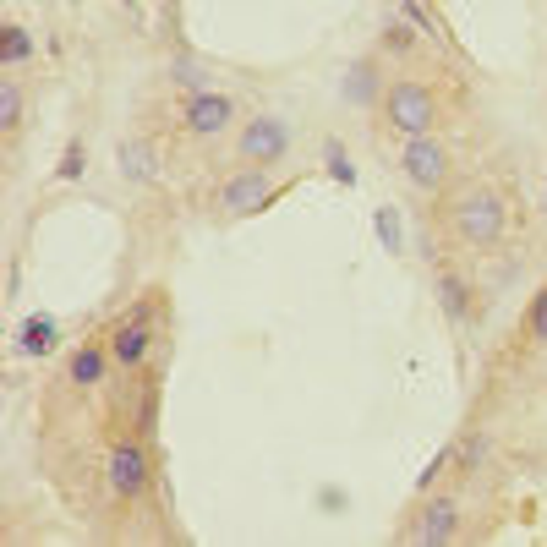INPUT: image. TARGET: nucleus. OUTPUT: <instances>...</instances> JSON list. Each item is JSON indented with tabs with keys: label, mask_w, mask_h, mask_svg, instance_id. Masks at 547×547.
<instances>
[{
	"label": "nucleus",
	"mask_w": 547,
	"mask_h": 547,
	"mask_svg": "<svg viewBox=\"0 0 547 547\" xmlns=\"http://www.w3.org/2000/svg\"><path fill=\"white\" fill-rule=\"evenodd\" d=\"M449 225H455V241H465V247H498L509 230V203L493 186H471V192L455 197Z\"/></svg>",
	"instance_id": "1"
},
{
	"label": "nucleus",
	"mask_w": 547,
	"mask_h": 547,
	"mask_svg": "<svg viewBox=\"0 0 547 547\" xmlns=\"http://www.w3.org/2000/svg\"><path fill=\"white\" fill-rule=\"evenodd\" d=\"M383 121L400 137H427L438 126V93L416 77H400V83L383 88Z\"/></svg>",
	"instance_id": "2"
},
{
	"label": "nucleus",
	"mask_w": 547,
	"mask_h": 547,
	"mask_svg": "<svg viewBox=\"0 0 547 547\" xmlns=\"http://www.w3.org/2000/svg\"><path fill=\"white\" fill-rule=\"evenodd\" d=\"M290 143H296V132H290L285 115H252V121H241L236 132V159L241 165H279V159L290 154Z\"/></svg>",
	"instance_id": "3"
},
{
	"label": "nucleus",
	"mask_w": 547,
	"mask_h": 547,
	"mask_svg": "<svg viewBox=\"0 0 547 547\" xmlns=\"http://www.w3.org/2000/svg\"><path fill=\"white\" fill-rule=\"evenodd\" d=\"M274 197H279V181L269 176V165H247L219 186V214L225 219H252V214H263Z\"/></svg>",
	"instance_id": "4"
},
{
	"label": "nucleus",
	"mask_w": 547,
	"mask_h": 547,
	"mask_svg": "<svg viewBox=\"0 0 547 547\" xmlns=\"http://www.w3.org/2000/svg\"><path fill=\"white\" fill-rule=\"evenodd\" d=\"M400 176L416 186V192H438V186L449 181V148L438 143L433 132L427 137H405L400 148Z\"/></svg>",
	"instance_id": "5"
},
{
	"label": "nucleus",
	"mask_w": 547,
	"mask_h": 547,
	"mask_svg": "<svg viewBox=\"0 0 547 547\" xmlns=\"http://www.w3.org/2000/svg\"><path fill=\"white\" fill-rule=\"evenodd\" d=\"M104 482H110L115 498H143L148 482H154V460H148L143 444H115L104 455Z\"/></svg>",
	"instance_id": "6"
},
{
	"label": "nucleus",
	"mask_w": 547,
	"mask_h": 547,
	"mask_svg": "<svg viewBox=\"0 0 547 547\" xmlns=\"http://www.w3.org/2000/svg\"><path fill=\"white\" fill-rule=\"evenodd\" d=\"M230 121H236V99H230V93H219V88L192 93V99H186V110H181L186 137H219V132H230Z\"/></svg>",
	"instance_id": "7"
},
{
	"label": "nucleus",
	"mask_w": 547,
	"mask_h": 547,
	"mask_svg": "<svg viewBox=\"0 0 547 547\" xmlns=\"http://www.w3.org/2000/svg\"><path fill=\"white\" fill-rule=\"evenodd\" d=\"M460 537V504L455 498H433V504H422V515H416L411 526V542L416 547H444Z\"/></svg>",
	"instance_id": "8"
},
{
	"label": "nucleus",
	"mask_w": 547,
	"mask_h": 547,
	"mask_svg": "<svg viewBox=\"0 0 547 547\" xmlns=\"http://www.w3.org/2000/svg\"><path fill=\"white\" fill-rule=\"evenodd\" d=\"M383 77H378V55H356L351 66L340 72V99L356 104V110H367V104H383Z\"/></svg>",
	"instance_id": "9"
},
{
	"label": "nucleus",
	"mask_w": 547,
	"mask_h": 547,
	"mask_svg": "<svg viewBox=\"0 0 547 547\" xmlns=\"http://www.w3.org/2000/svg\"><path fill=\"white\" fill-rule=\"evenodd\" d=\"M115 170H121V181L148 186L159 176V148L148 143V137H126V143L115 148Z\"/></svg>",
	"instance_id": "10"
},
{
	"label": "nucleus",
	"mask_w": 547,
	"mask_h": 547,
	"mask_svg": "<svg viewBox=\"0 0 547 547\" xmlns=\"http://www.w3.org/2000/svg\"><path fill=\"white\" fill-rule=\"evenodd\" d=\"M148 351H154V334H148V312H137L132 323H121V329L110 334V356L121 367H143Z\"/></svg>",
	"instance_id": "11"
},
{
	"label": "nucleus",
	"mask_w": 547,
	"mask_h": 547,
	"mask_svg": "<svg viewBox=\"0 0 547 547\" xmlns=\"http://www.w3.org/2000/svg\"><path fill=\"white\" fill-rule=\"evenodd\" d=\"M55 345H61V323H55L50 312H33V318H22V329H17V351H22V356H50Z\"/></svg>",
	"instance_id": "12"
},
{
	"label": "nucleus",
	"mask_w": 547,
	"mask_h": 547,
	"mask_svg": "<svg viewBox=\"0 0 547 547\" xmlns=\"http://www.w3.org/2000/svg\"><path fill=\"white\" fill-rule=\"evenodd\" d=\"M104 367H110V351H104V345H77V351L66 356V378H72L77 389L104 383Z\"/></svg>",
	"instance_id": "13"
},
{
	"label": "nucleus",
	"mask_w": 547,
	"mask_h": 547,
	"mask_svg": "<svg viewBox=\"0 0 547 547\" xmlns=\"http://www.w3.org/2000/svg\"><path fill=\"white\" fill-rule=\"evenodd\" d=\"M33 55H39V39H33L22 22H6V28H0V66L17 72V66H28Z\"/></svg>",
	"instance_id": "14"
},
{
	"label": "nucleus",
	"mask_w": 547,
	"mask_h": 547,
	"mask_svg": "<svg viewBox=\"0 0 547 547\" xmlns=\"http://www.w3.org/2000/svg\"><path fill=\"white\" fill-rule=\"evenodd\" d=\"M438 307H444L449 323H471V285H465L455 269L438 274Z\"/></svg>",
	"instance_id": "15"
},
{
	"label": "nucleus",
	"mask_w": 547,
	"mask_h": 547,
	"mask_svg": "<svg viewBox=\"0 0 547 547\" xmlns=\"http://www.w3.org/2000/svg\"><path fill=\"white\" fill-rule=\"evenodd\" d=\"M394 6H400V17H405V22H411V28H416V33H422V39H433V44H438V50H455V39H449V33H444V22H438V17H433V11H427V6H422V0H394Z\"/></svg>",
	"instance_id": "16"
},
{
	"label": "nucleus",
	"mask_w": 547,
	"mask_h": 547,
	"mask_svg": "<svg viewBox=\"0 0 547 547\" xmlns=\"http://www.w3.org/2000/svg\"><path fill=\"white\" fill-rule=\"evenodd\" d=\"M416 39H422V33H416L411 22H394V17H389V22H383V33H378V50H383V55H411Z\"/></svg>",
	"instance_id": "17"
},
{
	"label": "nucleus",
	"mask_w": 547,
	"mask_h": 547,
	"mask_svg": "<svg viewBox=\"0 0 547 547\" xmlns=\"http://www.w3.org/2000/svg\"><path fill=\"white\" fill-rule=\"evenodd\" d=\"M17 126H22V88L17 77H0V132L17 137Z\"/></svg>",
	"instance_id": "18"
},
{
	"label": "nucleus",
	"mask_w": 547,
	"mask_h": 547,
	"mask_svg": "<svg viewBox=\"0 0 547 547\" xmlns=\"http://www.w3.org/2000/svg\"><path fill=\"white\" fill-rule=\"evenodd\" d=\"M372 230H378V241H383V247H389V252H405V230H400V208H389V203H383V208H378V214H372Z\"/></svg>",
	"instance_id": "19"
},
{
	"label": "nucleus",
	"mask_w": 547,
	"mask_h": 547,
	"mask_svg": "<svg viewBox=\"0 0 547 547\" xmlns=\"http://www.w3.org/2000/svg\"><path fill=\"white\" fill-rule=\"evenodd\" d=\"M88 176V148L83 143H66L61 165H55V181H83Z\"/></svg>",
	"instance_id": "20"
},
{
	"label": "nucleus",
	"mask_w": 547,
	"mask_h": 547,
	"mask_svg": "<svg viewBox=\"0 0 547 547\" xmlns=\"http://www.w3.org/2000/svg\"><path fill=\"white\" fill-rule=\"evenodd\" d=\"M170 83L186 88V93H203L208 88V72L197 61H170Z\"/></svg>",
	"instance_id": "21"
},
{
	"label": "nucleus",
	"mask_w": 547,
	"mask_h": 547,
	"mask_svg": "<svg viewBox=\"0 0 547 547\" xmlns=\"http://www.w3.org/2000/svg\"><path fill=\"white\" fill-rule=\"evenodd\" d=\"M323 165H329V176L340 181V186H356V165H351V154H345L340 143H329V148H323Z\"/></svg>",
	"instance_id": "22"
},
{
	"label": "nucleus",
	"mask_w": 547,
	"mask_h": 547,
	"mask_svg": "<svg viewBox=\"0 0 547 547\" xmlns=\"http://www.w3.org/2000/svg\"><path fill=\"white\" fill-rule=\"evenodd\" d=\"M526 329H531V340L547 345V285L537 290V301H531V318H526Z\"/></svg>",
	"instance_id": "23"
}]
</instances>
